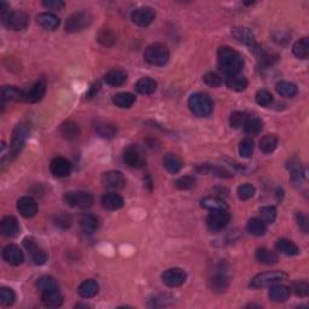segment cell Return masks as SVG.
I'll use <instances>...</instances> for the list:
<instances>
[{
	"instance_id": "cell-1",
	"label": "cell",
	"mask_w": 309,
	"mask_h": 309,
	"mask_svg": "<svg viewBox=\"0 0 309 309\" xmlns=\"http://www.w3.org/2000/svg\"><path fill=\"white\" fill-rule=\"evenodd\" d=\"M219 69L226 77L239 74L244 66V60L239 52L231 47H220L218 51Z\"/></svg>"
},
{
	"instance_id": "cell-2",
	"label": "cell",
	"mask_w": 309,
	"mask_h": 309,
	"mask_svg": "<svg viewBox=\"0 0 309 309\" xmlns=\"http://www.w3.org/2000/svg\"><path fill=\"white\" fill-rule=\"evenodd\" d=\"M187 104L191 112L197 117H208L213 114V100L206 93H193L189 98Z\"/></svg>"
},
{
	"instance_id": "cell-3",
	"label": "cell",
	"mask_w": 309,
	"mask_h": 309,
	"mask_svg": "<svg viewBox=\"0 0 309 309\" xmlns=\"http://www.w3.org/2000/svg\"><path fill=\"white\" fill-rule=\"evenodd\" d=\"M144 58L151 66L163 67L169 61V50L161 43L151 44L145 49Z\"/></svg>"
},
{
	"instance_id": "cell-4",
	"label": "cell",
	"mask_w": 309,
	"mask_h": 309,
	"mask_svg": "<svg viewBox=\"0 0 309 309\" xmlns=\"http://www.w3.org/2000/svg\"><path fill=\"white\" fill-rule=\"evenodd\" d=\"M288 278V274L284 273L283 271H268L263 273H258L255 275L250 282L249 286L251 289H260L271 286L273 284H278Z\"/></svg>"
},
{
	"instance_id": "cell-5",
	"label": "cell",
	"mask_w": 309,
	"mask_h": 309,
	"mask_svg": "<svg viewBox=\"0 0 309 309\" xmlns=\"http://www.w3.org/2000/svg\"><path fill=\"white\" fill-rule=\"evenodd\" d=\"M92 23V15L89 11H77L70 15L66 22V30L68 33H77L83 30Z\"/></svg>"
},
{
	"instance_id": "cell-6",
	"label": "cell",
	"mask_w": 309,
	"mask_h": 309,
	"mask_svg": "<svg viewBox=\"0 0 309 309\" xmlns=\"http://www.w3.org/2000/svg\"><path fill=\"white\" fill-rule=\"evenodd\" d=\"M64 202L73 208H80V209H87V208L92 207L94 198L91 193L86 192V191H72V192H67L64 195Z\"/></svg>"
},
{
	"instance_id": "cell-7",
	"label": "cell",
	"mask_w": 309,
	"mask_h": 309,
	"mask_svg": "<svg viewBox=\"0 0 309 309\" xmlns=\"http://www.w3.org/2000/svg\"><path fill=\"white\" fill-rule=\"evenodd\" d=\"M28 134H29V129H28L27 125L24 123H18L12 131V137H11V146H10V154L12 157H16L24 148L27 142Z\"/></svg>"
},
{
	"instance_id": "cell-8",
	"label": "cell",
	"mask_w": 309,
	"mask_h": 309,
	"mask_svg": "<svg viewBox=\"0 0 309 309\" xmlns=\"http://www.w3.org/2000/svg\"><path fill=\"white\" fill-rule=\"evenodd\" d=\"M231 221L229 210H213L207 218V226L210 231L219 232L224 230Z\"/></svg>"
},
{
	"instance_id": "cell-9",
	"label": "cell",
	"mask_w": 309,
	"mask_h": 309,
	"mask_svg": "<svg viewBox=\"0 0 309 309\" xmlns=\"http://www.w3.org/2000/svg\"><path fill=\"white\" fill-rule=\"evenodd\" d=\"M23 245L26 248L30 260L36 266H43L47 261V254L41 246L38 245V243L33 238L27 237L23 239Z\"/></svg>"
},
{
	"instance_id": "cell-10",
	"label": "cell",
	"mask_w": 309,
	"mask_h": 309,
	"mask_svg": "<svg viewBox=\"0 0 309 309\" xmlns=\"http://www.w3.org/2000/svg\"><path fill=\"white\" fill-rule=\"evenodd\" d=\"M2 21L9 29L19 32V30L26 29L28 23H29V17L23 11H12Z\"/></svg>"
},
{
	"instance_id": "cell-11",
	"label": "cell",
	"mask_w": 309,
	"mask_h": 309,
	"mask_svg": "<svg viewBox=\"0 0 309 309\" xmlns=\"http://www.w3.org/2000/svg\"><path fill=\"white\" fill-rule=\"evenodd\" d=\"M154 17H156V12L153 7L149 6H140L137 7L136 10L132 12L131 18L133 23H136L139 27H148L154 22Z\"/></svg>"
},
{
	"instance_id": "cell-12",
	"label": "cell",
	"mask_w": 309,
	"mask_h": 309,
	"mask_svg": "<svg viewBox=\"0 0 309 309\" xmlns=\"http://www.w3.org/2000/svg\"><path fill=\"white\" fill-rule=\"evenodd\" d=\"M186 272L181 268H169L162 274V282L169 288H179L186 282Z\"/></svg>"
},
{
	"instance_id": "cell-13",
	"label": "cell",
	"mask_w": 309,
	"mask_h": 309,
	"mask_svg": "<svg viewBox=\"0 0 309 309\" xmlns=\"http://www.w3.org/2000/svg\"><path fill=\"white\" fill-rule=\"evenodd\" d=\"M125 176L119 170H110L102 175V184L105 189L110 191H119L125 186Z\"/></svg>"
},
{
	"instance_id": "cell-14",
	"label": "cell",
	"mask_w": 309,
	"mask_h": 309,
	"mask_svg": "<svg viewBox=\"0 0 309 309\" xmlns=\"http://www.w3.org/2000/svg\"><path fill=\"white\" fill-rule=\"evenodd\" d=\"M45 93H46V80L45 78H40L27 92H24L23 100L26 103L30 104L38 103L43 99Z\"/></svg>"
},
{
	"instance_id": "cell-15",
	"label": "cell",
	"mask_w": 309,
	"mask_h": 309,
	"mask_svg": "<svg viewBox=\"0 0 309 309\" xmlns=\"http://www.w3.org/2000/svg\"><path fill=\"white\" fill-rule=\"evenodd\" d=\"M72 163L64 157H55L50 163V170L56 178H66L72 173Z\"/></svg>"
},
{
	"instance_id": "cell-16",
	"label": "cell",
	"mask_w": 309,
	"mask_h": 309,
	"mask_svg": "<svg viewBox=\"0 0 309 309\" xmlns=\"http://www.w3.org/2000/svg\"><path fill=\"white\" fill-rule=\"evenodd\" d=\"M123 161L125 163L133 168H142L145 165V158L142 151L137 146H129L123 153Z\"/></svg>"
},
{
	"instance_id": "cell-17",
	"label": "cell",
	"mask_w": 309,
	"mask_h": 309,
	"mask_svg": "<svg viewBox=\"0 0 309 309\" xmlns=\"http://www.w3.org/2000/svg\"><path fill=\"white\" fill-rule=\"evenodd\" d=\"M2 258L10 266H19L24 261L23 252L15 244H9L2 249Z\"/></svg>"
},
{
	"instance_id": "cell-18",
	"label": "cell",
	"mask_w": 309,
	"mask_h": 309,
	"mask_svg": "<svg viewBox=\"0 0 309 309\" xmlns=\"http://www.w3.org/2000/svg\"><path fill=\"white\" fill-rule=\"evenodd\" d=\"M41 302L46 308H58L63 305V295L58 288L41 291Z\"/></svg>"
},
{
	"instance_id": "cell-19",
	"label": "cell",
	"mask_w": 309,
	"mask_h": 309,
	"mask_svg": "<svg viewBox=\"0 0 309 309\" xmlns=\"http://www.w3.org/2000/svg\"><path fill=\"white\" fill-rule=\"evenodd\" d=\"M17 210L23 218L30 219L38 213V203L33 197L24 196L17 201Z\"/></svg>"
},
{
	"instance_id": "cell-20",
	"label": "cell",
	"mask_w": 309,
	"mask_h": 309,
	"mask_svg": "<svg viewBox=\"0 0 309 309\" xmlns=\"http://www.w3.org/2000/svg\"><path fill=\"white\" fill-rule=\"evenodd\" d=\"M0 232L4 237L13 238L18 234L19 225L15 216H5L0 223Z\"/></svg>"
},
{
	"instance_id": "cell-21",
	"label": "cell",
	"mask_w": 309,
	"mask_h": 309,
	"mask_svg": "<svg viewBox=\"0 0 309 309\" xmlns=\"http://www.w3.org/2000/svg\"><path fill=\"white\" fill-rule=\"evenodd\" d=\"M290 295H291V289L289 288V286L283 285V284H279V283L271 285V289H269V291H268L269 300L277 303L285 302V301L290 297Z\"/></svg>"
},
{
	"instance_id": "cell-22",
	"label": "cell",
	"mask_w": 309,
	"mask_h": 309,
	"mask_svg": "<svg viewBox=\"0 0 309 309\" xmlns=\"http://www.w3.org/2000/svg\"><path fill=\"white\" fill-rule=\"evenodd\" d=\"M231 34L233 38H234L237 41H239V43L244 44V45H248V46L250 47L255 46L254 33H252L251 29H249V28L234 27V28H232Z\"/></svg>"
},
{
	"instance_id": "cell-23",
	"label": "cell",
	"mask_w": 309,
	"mask_h": 309,
	"mask_svg": "<svg viewBox=\"0 0 309 309\" xmlns=\"http://www.w3.org/2000/svg\"><path fill=\"white\" fill-rule=\"evenodd\" d=\"M36 23L45 30H56L60 27L61 21L56 15L50 12H43L36 17Z\"/></svg>"
},
{
	"instance_id": "cell-24",
	"label": "cell",
	"mask_w": 309,
	"mask_h": 309,
	"mask_svg": "<svg viewBox=\"0 0 309 309\" xmlns=\"http://www.w3.org/2000/svg\"><path fill=\"white\" fill-rule=\"evenodd\" d=\"M126 80H127V74L122 69H111L104 77V81L106 82V85L112 87L122 86L126 82Z\"/></svg>"
},
{
	"instance_id": "cell-25",
	"label": "cell",
	"mask_w": 309,
	"mask_h": 309,
	"mask_svg": "<svg viewBox=\"0 0 309 309\" xmlns=\"http://www.w3.org/2000/svg\"><path fill=\"white\" fill-rule=\"evenodd\" d=\"M99 292V285L93 279H87L78 285L77 294L82 299H92Z\"/></svg>"
},
{
	"instance_id": "cell-26",
	"label": "cell",
	"mask_w": 309,
	"mask_h": 309,
	"mask_svg": "<svg viewBox=\"0 0 309 309\" xmlns=\"http://www.w3.org/2000/svg\"><path fill=\"white\" fill-rule=\"evenodd\" d=\"M125 202L119 193L109 192L102 197V206L106 210H119L123 207Z\"/></svg>"
},
{
	"instance_id": "cell-27",
	"label": "cell",
	"mask_w": 309,
	"mask_h": 309,
	"mask_svg": "<svg viewBox=\"0 0 309 309\" xmlns=\"http://www.w3.org/2000/svg\"><path fill=\"white\" fill-rule=\"evenodd\" d=\"M243 127L244 132H245L246 134L255 136V134H258L261 131H262L263 127L262 120H261L260 117H257L256 115H246V119Z\"/></svg>"
},
{
	"instance_id": "cell-28",
	"label": "cell",
	"mask_w": 309,
	"mask_h": 309,
	"mask_svg": "<svg viewBox=\"0 0 309 309\" xmlns=\"http://www.w3.org/2000/svg\"><path fill=\"white\" fill-rule=\"evenodd\" d=\"M61 136L67 140H75L80 136V127L73 121H66L60 127Z\"/></svg>"
},
{
	"instance_id": "cell-29",
	"label": "cell",
	"mask_w": 309,
	"mask_h": 309,
	"mask_svg": "<svg viewBox=\"0 0 309 309\" xmlns=\"http://www.w3.org/2000/svg\"><path fill=\"white\" fill-rule=\"evenodd\" d=\"M202 208L208 210H229V206L224 199L215 197V196H208L201 201Z\"/></svg>"
},
{
	"instance_id": "cell-30",
	"label": "cell",
	"mask_w": 309,
	"mask_h": 309,
	"mask_svg": "<svg viewBox=\"0 0 309 309\" xmlns=\"http://www.w3.org/2000/svg\"><path fill=\"white\" fill-rule=\"evenodd\" d=\"M163 165L165 167V169H167L169 173L176 174L181 170L182 161L178 154H167L163 157Z\"/></svg>"
},
{
	"instance_id": "cell-31",
	"label": "cell",
	"mask_w": 309,
	"mask_h": 309,
	"mask_svg": "<svg viewBox=\"0 0 309 309\" xmlns=\"http://www.w3.org/2000/svg\"><path fill=\"white\" fill-rule=\"evenodd\" d=\"M275 248L280 254L286 255V256H296L300 254L299 246L289 239H279L275 244Z\"/></svg>"
},
{
	"instance_id": "cell-32",
	"label": "cell",
	"mask_w": 309,
	"mask_h": 309,
	"mask_svg": "<svg viewBox=\"0 0 309 309\" xmlns=\"http://www.w3.org/2000/svg\"><path fill=\"white\" fill-rule=\"evenodd\" d=\"M157 88V82L151 77H143L136 83V91L138 93L149 95L153 94Z\"/></svg>"
},
{
	"instance_id": "cell-33",
	"label": "cell",
	"mask_w": 309,
	"mask_h": 309,
	"mask_svg": "<svg viewBox=\"0 0 309 309\" xmlns=\"http://www.w3.org/2000/svg\"><path fill=\"white\" fill-rule=\"evenodd\" d=\"M226 86L232 91L241 92L248 87V78L239 74L229 77H226Z\"/></svg>"
},
{
	"instance_id": "cell-34",
	"label": "cell",
	"mask_w": 309,
	"mask_h": 309,
	"mask_svg": "<svg viewBox=\"0 0 309 309\" xmlns=\"http://www.w3.org/2000/svg\"><path fill=\"white\" fill-rule=\"evenodd\" d=\"M112 103L116 106L122 109H128L136 103V95L128 93V92H121L112 97Z\"/></svg>"
},
{
	"instance_id": "cell-35",
	"label": "cell",
	"mask_w": 309,
	"mask_h": 309,
	"mask_svg": "<svg viewBox=\"0 0 309 309\" xmlns=\"http://www.w3.org/2000/svg\"><path fill=\"white\" fill-rule=\"evenodd\" d=\"M80 226L86 233H93L99 227V220L93 214H85L81 216Z\"/></svg>"
},
{
	"instance_id": "cell-36",
	"label": "cell",
	"mask_w": 309,
	"mask_h": 309,
	"mask_svg": "<svg viewBox=\"0 0 309 309\" xmlns=\"http://www.w3.org/2000/svg\"><path fill=\"white\" fill-rule=\"evenodd\" d=\"M255 256H256L258 262L262 263V265H274V263L278 262V255L267 248L257 249Z\"/></svg>"
},
{
	"instance_id": "cell-37",
	"label": "cell",
	"mask_w": 309,
	"mask_h": 309,
	"mask_svg": "<svg viewBox=\"0 0 309 309\" xmlns=\"http://www.w3.org/2000/svg\"><path fill=\"white\" fill-rule=\"evenodd\" d=\"M246 230H248L250 234L256 235V237H261V235H263L267 232V226L261 219L252 218L248 221Z\"/></svg>"
},
{
	"instance_id": "cell-38",
	"label": "cell",
	"mask_w": 309,
	"mask_h": 309,
	"mask_svg": "<svg viewBox=\"0 0 309 309\" xmlns=\"http://www.w3.org/2000/svg\"><path fill=\"white\" fill-rule=\"evenodd\" d=\"M23 99V92L13 86H5L1 89V103L13 102V100Z\"/></svg>"
},
{
	"instance_id": "cell-39",
	"label": "cell",
	"mask_w": 309,
	"mask_h": 309,
	"mask_svg": "<svg viewBox=\"0 0 309 309\" xmlns=\"http://www.w3.org/2000/svg\"><path fill=\"white\" fill-rule=\"evenodd\" d=\"M292 52L297 58L301 60H307L309 56V39L302 38L297 40L292 46Z\"/></svg>"
},
{
	"instance_id": "cell-40",
	"label": "cell",
	"mask_w": 309,
	"mask_h": 309,
	"mask_svg": "<svg viewBox=\"0 0 309 309\" xmlns=\"http://www.w3.org/2000/svg\"><path fill=\"white\" fill-rule=\"evenodd\" d=\"M197 172L203 174H214V175L219 176V178H231L232 174L226 170L225 168L216 167V165L212 164H202L197 167Z\"/></svg>"
},
{
	"instance_id": "cell-41",
	"label": "cell",
	"mask_w": 309,
	"mask_h": 309,
	"mask_svg": "<svg viewBox=\"0 0 309 309\" xmlns=\"http://www.w3.org/2000/svg\"><path fill=\"white\" fill-rule=\"evenodd\" d=\"M275 89L280 95L286 98H294L295 95L299 93V88L295 83L288 82V81H280L275 86Z\"/></svg>"
},
{
	"instance_id": "cell-42",
	"label": "cell",
	"mask_w": 309,
	"mask_h": 309,
	"mask_svg": "<svg viewBox=\"0 0 309 309\" xmlns=\"http://www.w3.org/2000/svg\"><path fill=\"white\" fill-rule=\"evenodd\" d=\"M95 132L99 134L102 138H105V139H111L116 136L117 133V128L116 126L112 125V123L109 122H98L95 125Z\"/></svg>"
},
{
	"instance_id": "cell-43",
	"label": "cell",
	"mask_w": 309,
	"mask_h": 309,
	"mask_svg": "<svg viewBox=\"0 0 309 309\" xmlns=\"http://www.w3.org/2000/svg\"><path fill=\"white\" fill-rule=\"evenodd\" d=\"M230 285V280L226 275L224 274H219L215 275L214 278L209 280V286L212 289V291L215 292H224L227 290Z\"/></svg>"
},
{
	"instance_id": "cell-44",
	"label": "cell",
	"mask_w": 309,
	"mask_h": 309,
	"mask_svg": "<svg viewBox=\"0 0 309 309\" xmlns=\"http://www.w3.org/2000/svg\"><path fill=\"white\" fill-rule=\"evenodd\" d=\"M278 138L274 134H266L261 138L260 149L263 154H271L277 149Z\"/></svg>"
},
{
	"instance_id": "cell-45",
	"label": "cell",
	"mask_w": 309,
	"mask_h": 309,
	"mask_svg": "<svg viewBox=\"0 0 309 309\" xmlns=\"http://www.w3.org/2000/svg\"><path fill=\"white\" fill-rule=\"evenodd\" d=\"M254 140L251 138H244L240 142L238 151H239V154L243 158H250L252 156V153H254Z\"/></svg>"
},
{
	"instance_id": "cell-46",
	"label": "cell",
	"mask_w": 309,
	"mask_h": 309,
	"mask_svg": "<svg viewBox=\"0 0 309 309\" xmlns=\"http://www.w3.org/2000/svg\"><path fill=\"white\" fill-rule=\"evenodd\" d=\"M53 224L62 230H67L73 225V218L68 213H58L53 216Z\"/></svg>"
},
{
	"instance_id": "cell-47",
	"label": "cell",
	"mask_w": 309,
	"mask_h": 309,
	"mask_svg": "<svg viewBox=\"0 0 309 309\" xmlns=\"http://www.w3.org/2000/svg\"><path fill=\"white\" fill-rule=\"evenodd\" d=\"M260 215L261 220L263 221L266 225L267 224H273L277 219V209L273 206H267L260 209Z\"/></svg>"
},
{
	"instance_id": "cell-48",
	"label": "cell",
	"mask_w": 309,
	"mask_h": 309,
	"mask_svg": "<svg viewBox=\"0 0 309 309\" xmlns=\"http://www.w3.org/2000/svg\"><path fill=\"white\" fill-rule=\"evenodd\" d=\"M97 40L99 41L103 46H111L115 43V35L108 28H103L100 29V32L98 33Z\"/></svg>"
},
{
	"instance_id": "cell-49",
	"label": "cell",
	"mask_w": 309,
	"mask_h": 309,
	"mask_svg": "<svg viewBox=\"0 0 309 309\" xmlns=\"http://www.w3.org/2000/svg\"><path fill=\"white\" fill-rule=\"evenodd\" d=\"M36 288L40 291L50 290V289L58 288L57 282L55 280V278L50 277V275H44V277L39 278L38 282H36Z\"/></svg>"
},
{
	"instance_id": "cell-50",
	"label": "cell",
	"mask_w": 309,
	"mask_h": 309,
	"mask_svg": "<svg viewBox=\"0 0 309 309\" xmlns=\"http://www.w3.org/2000/svg\"><path fill=\"white\" fill-rule=\"evenodd\" d=\"M0 299H1V305L5 307H10L15 303L16 301V294L13 292L12 289L10 288H1L0 291Z\"/></svg>"
},
{
	"instance_id": "cell-51",
	"label": "cell",
	"mask_w": 309,
	"mask_h": 309,
	"mask_svg": "<svg viewBox=\"0 0 309 309\" xmlns=\"http://www.w3.org/2000/svg\"><path fill=\"white\" fill-rule=\"evenodd\" d=\"M255 100L260 106H266L271 105L272 102H273V95H272L271 92H268L267 89H260L257 92L256 95H255Z\"/></svg>"
},
{
	"instance_id": "cell-52",
	"label": "cell",
	"mask_w": 309,
	"mask_h": 309,
	"mask_svg": "<svg viewBox=\"0 0 309 309\" xmlns=\"http://www.w3.org/2000/svg\"><path fill=\"white\" fill-rule=\"evenodd\" d=\"M255 191L256 190H255V187L252 186L251 184H243L237 189L238 197H239V199H241V201H248V199L254 197Z\"/></svg>"
},
{
	"instance_id": "cell-53",
	"label": "cell",
	"mask_w": 309,
	"mask_h": 309,
	"mask_svg": "<svg viewBox=\"0 0 309 309\" xmlns=\"http://www.w3.org/2000/svg\"><path fill=\"white\" fill-rule=\"evenodd\" d=\"M196 185V179L191 175H186V176H182V178L178 179L175 181V186L178 187L179 190H191L192 187H195Z\"/></svg>"
},
{
	"instance_id": "cell-54",
	"label": "cell",
	"mask_w": 309,
	"mask_h": 309,
	"mask_svg": "<svg viewBox=\"0 0 309 309\" xmlns=\"http://www.w3.org/2000/svg\"><path fill=\"white\" fill-rule=\"evenodd\" d=\"M246 119V114L245 112L241 111H234L232 112L231 116H230V125L233 128H240L241 126L244 125Z\"/></svg>"
},
{
	"instance_id": "cell-55",
	"label": "cell",
	"mask_w": 309,
	"mask_h": 309,
	"mask_svg": "<svg viewBox=\"0 0 309 309\" xmlns=\"http://www.w3.org/2000/svg\"><path fill=\"white\" fill-rule=\"evenodd\" d=\"M292 290L300 297H307L309 294V285L307 282H296L292 284Z\"/></svg>"
},
{
	"instance_id": "cell-56",
	"label": "cell",
	"mask_w": 309,
	"mask_h": 309,
	"mask_svg": "<svg viewBox=\"0 0 309 309\" xmlns=\"http://www.w3.org/2000/svg\"><path fill=\"white\" fill-rule=\"evenodd\" d=\"M203 81L206 85L210 87H219L223 83L221 77L218 74H215V73H207L203 77Z\"/></svg>"
},
{
	"instance_id": "cell-57",
	"label": "cell",
	"mask_w": 309,
	"mask_h": 309,
	"mask_svg": "<svg viewBox=\"0 0 309 309\" xmlns=\"http://www.w3.org/2000/svg\"><path fill=\"white\" fill-rule=\"evenodd\" d=\"M43 5L46 9L55 11H60L66 6L64 1H62V0H45V1H43Z\"/></svg>"
},
{
	"instance_id": "cell-58",
	"label": "cell",
	"mask_w": 309,
	"mask_h": 309,
	"mask_svg": "<svg viewBox=\"0 0 309 309\" xmlns=\"http://www.w3.org/2000/svg\"><path fill=\"white\" fill-rule=\"evenodd\" d=\"M296 219H297V223H299L300 229L302 230L305 233H308V230H309L308 216L306 214H303V213H297Z\"/></svg>"
},
{
	"instance_id": "cell-59",
	"label": "cell",
	"mask_w": 309,
	"mask_h": 309,
	"mask_svg": "<svg viewBox=\"0 0 309 309\" xmlns=\"http://www.w3.org/2000/svg\"><path fill=\"white\" fill-rule=\"evenodd\" d=\"M99 88H100V83H99V82H95L94 85L91 87V92H89V93L87 94V97H88V98H92V97H93V95H94L95 93H97L98 91H99Z\"/></svg>"
}]
</instances>
